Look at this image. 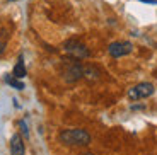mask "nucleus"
Instances as JSON below:
<instances>
[{"mask_svg":"<svg viewBox=\"0 0 157 155\" xmlns=\"http://www.w3.org/2000/svg\"><path fill=\"white\" fill-rule=\"evenodd\" d=\"M60 142L68 147H87L90 143V135L80 128L63 130L60 133Z\"/></svg>","mask_w":157,"mask_h":155,"instance_id":"nucleus-1","label":"nucleus"},{"mask_svg":"<svg viewBox=\"0 0 157 155\" xmlns=\"http://www.w3.org/2000/svg\"><path fill=\"white\" fill-rule=\"evenodd\" d=\"M77 58L74 60H65L63 62V68H62V75L63 78L68 82V84H72V82H77L78 78L84 77V65H80L78 62H75Z\"/></svg>","mask_w":157,"mask_h":155,"instance_id":"nucleus-2","label":"nucleus"},{"mask_svg":"<svg viewBox=\"0 0 157 155\" xmlns=\"http://www.w3.org/2000/svg\"><path fill=\"white\" fill-rule=\"evenodd\" d=\"M63 50L70 55L72 58H77V60H82V58H89L90 56V51L86 44H82L80 41L77 39H68L63 43Z\"/></svg>","mask_w":157,"mask_h":155,"instance_id":"nucleus-3","label":"nucleus"},{"mask_svg":"<svg viewBox=\"0 0 157 155\" xmlns=\"http://www.w3.org/2000/svg\"><path fill=\"white\" fill-rule=\"evenodd\" d=\"M154 94V85L150 82H142L138 85L132 87L128 90V97L132 101H138V99H145V97H150Z\"/></svg>","mask_w":157,"mask_h":155,"instance_id":"nucleus-4","label":"nucleus"},{"mask_svg":"<svg viewBox=\"0 0 157 155\" xmlns=\"http://www.w3.org/2000/svg\"><path fill=\"white\" fill-rule=\"evenodd\" d=\"M132 50H133L132 43H128V41H116V43L109 44L108 53H109L113 58H121V56H125V55L132 53Z\"/></svg>","mask_w":157,"mask_h":155,"instance_id":"nucleus-5","label":"nucleus"},{"mask_svg":"<svg viewBox=\"0 0 157 155\" xmlns=\"http://www.w3.org/2000/svg\"><path fill=\"white\" fill-rule=\"evenodd\" d=\"M24 142H22V136L19 133L10 138V155H24Z\"/></svg>","mask_w":157,"mask_h":155,"instance_id":"nucleus-6","label":"nucleus"},{"mask_svg":"<svg viewBox=\"0 0 157 155\" xmlns=\"http://www.w3.org/2000/svg\"><path fill=\"white\" fill-rule=\"evenodd\" d=\"M12 75L17 78H24L26 77V66H24V60L22 56H19V62L16 63V66H14V72H12Z\"/></svg>","mask_w":157,"mask_h":155,"instance_id":"nucleus-7","label":"nucleus"},{"mask_svg":"<svg viewBox=\"0 0 157 155\" xmlns=\"http://www.w3.org/2000/svg\"><path fill=\"white\" fill-rule=\"evenodd\" d=\"M84 77L89 78V80H96V78H99V70L92 65L84 66Z\"/></svg>","mask_w":157,"mask_h":155,"instance_id":"nucleus-8","label":"nucleus"},{"mask_svg":"<svg viewBox=\"0 0 157 155\" xmlns=\"http://www.w3.org/2000/svg\"><path fill=\"white\" fill-rule=\"evenodd\" d=\"M5 82H7L10 87L17 89V90H22L24 89V82H21V78L14 77V75H5Z\"/></svg>","mask_w":157,"mask_h":155,"instance_id":"nucleus-9","label":"nucleus"},{"mask_svg":"<svg viewBox=\"0 0 157 155\" xmlns=\"http://www.w3.org/2000/svg\"><path fill=\"white\" fill-rule=\"evenodd\" d=\"M19 126H21V131H22L24 136L29 135V130H28V124H26V121H19Z\"/></svg>","mask_w":157,"mask_h":155,"instance_id":"nucleus-10","label":"nucleus"},{"mask_svg":"<svg viewBox=\"0 0 157 155\" xmlns=\"http://www.w3.org/2000/svg\"><path fill=\"white\" fill-rule=\"evenodd\" d=\"M144 4H157V0H140Z\"/></svg>","mask_w":157,"mask_h":155,"instance_id":"nucleus-11","label":"nucleus"},{"mask_svg":"<svg viewBox=\"0 0 157 155\" xmlns=\"http://www.w3.org/2000/svg\"><path fill=\"white\" fill-rule=\"evenodd\" d=\"M4 51H5V44H4V43H0V55L4 53Z\"/></svg>","mask_w":157,"mask_h":155,"instance_id":"nucleus-12","label":"nucleus"},{"mask_svg":"<svg viewBox=\"0 0 157 155\" xmlns=\"http://www.w3.org/2000/svg\"><path fill=\"white\" fill-rule=\"evenodd\" d=\"M84 155H94V153H84Z\"/></svg>","mask_w":157,"mask_h":155,"instance_id":"nucleus-13","label":"nucleus"},{"mask_svg":"<svg viewBox=\"0 0 157 155\" xmlns=\"http://www.w3.org/2000/svg\"><path fill=\"white\" fill-rule=\"evenodd\" d=\"M7 2H16V0H7Z\"/></svg>","mask_w":157,"mask_h":155,"instance_id":"nucleus-14","label":"nucleus"}]
</instances>
